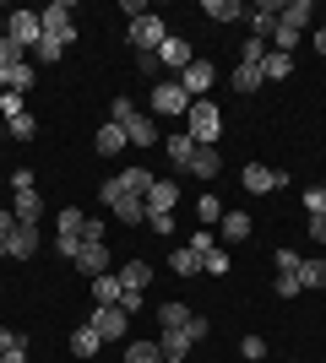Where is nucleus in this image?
I'll list each match as a JSON object with an SVG mask.
<instances>
[{
    "mask_svg": "<svg viewBox=\"0 0 326 363\" xmlns=\"http://www.w3.org/2000/svg\"><path fill=\"white\" fill-rule=\"evenodd\" d=\"M109 120L114 125H125V136H131V147H158V120L153 114H141L136 104H131V98H114V104H109Z\"/></svg>",
    "mask_w": 326,
    "mask_h": 363,
    "instance_id": "1",
    "label": "nucleus"
},
{
    "mask_svg": "<svg viewBox=\"0 0 326 363\" xmlns=\"http://www.w3.org/2000/svg\"><path fill=\"white\" fill-rule=\"evenodd\" d=\"M185 136L196 141V147H217V136H223V108L207 104V98H196L185 114Z\"/></svg>",
    "mask_w": 326,
    "mask_h": 363,
    "instance_id": "2",
    "label": "nucleus"
},
{
    "mask_svg": "<svg viewBox=\"0 0 326 363\" xmlns=\"http://www.w3.org/2000/svg\"><path fill=\"white\" fill-rule=\"evenodd\" d=\"M147 108H153V120H163V114H190V92L180 87V82H163V76H158Z\"/></svg>",
    "mask_w": 326,
    "mask_h": 363,
    "instance_id": "3",
    "label": "nucleus"
},
{
    "mask_svg": "<svg viewBox=\"0 0 326 363\" xmlns=\"http://www.w3.org/2000/svg\"><path fill=\"white\" fill-rule=\"evenodd\" d=\"M38 22H44V38H55V44H71V38H77V11H71L65 0L44 6V11H38Z\"/></svg>",
    "mask_w": 326,
    "mask_h": 363,
    "instance_id": "4",
    "label": "nucleus"
},
{
    "mask_svg": "<svg viewBox=\"0 0 326 363\" xmlns=\"http://www.w3.org/2000/svg\"><path fill=\"white\" fill-rule=\"evenodd\" d=\"M98 196H104V206L120 217V223H147V201H141V196H120V184H114V179L98 184Z\"/></svg>",
    "mask_w": 326,
    "mask_h": 363,
    "instance_id": "5",
    "label": "nucleus"
},
{
    "mask_svg": "<svg viewBox=\"0 0 326 363\" xmlns=\"http://www.w3.org/2000/svg\"><path fill=\"white\" fill-rule=\"evenodd\" d=\"M163 38H169V28H163V16H136V22H131V49H136V55H158V49H163Z\"/></svg>",
    "mask_w": 326,
    "mask_h": 363,
    "instance_id": "6",
    "label": "nucleus"
},
{
    "mask_svg": "<svg viewBox=\"0 0 326 363\" xmlns=\"http://www.w3.org/2000/svg\"><path fill=\"white\" fill-rule=\"evenodd\" d=\"M245 190L250 196H272V190H288V174L283 168H266V163H245Z\"/></svg>",
    "mask_w": 326,
    "mask_h": 363,
    "instance_id": "7",
    "label": "nucleus"
},
{
    "mask_svg": "<svg viewBox=\"0 0 326 363\" xmlns=\"http://www.w3.org/2000/svg\"><path fill=\"white\" fill-rule=\"evenodd\" d=\"M87 325H93V331L104 336V342H120V336H125V325H131V315H125L120 303H98L93 315H87Z\"/></svg>",
    "mask_w": 326,
    "mask_h": 363,
    "instance_id": "8",
    "label": "nucleus"
},
{
    "mask_svg": "<svg viewBox=\"0 0 326 363\" xmlns=\"http://www.w3.org/2000/svg\"><path fill=\"white\" fill-rule=\"evenodd\" d=\"M212 82H217V65H212V60H190L185 76H180V87L190 92V104H196V98H207V92H212Z\"/></svg>",
    "mask_w": 326,
    "mask_h": 363,
    "instance_id": "9",
    "label": "nucleus"
},
{
    "mask_svg": "<svg viewBox=\"0 0 326 363\" xmlns=\"http://www.w3.org/2000/svg\"><path fill=\"white\" fill-rule=\"evenodd\" d=\"M6 38H16L22 49H33L38 38H44V22H38L33 11H11V16H6Z\"/></svg>",
    "mask_w": 326,
    "mask_h": 363,
    "instance_id": "10",
    "label": "nucleus"
},
{
    "mask_svg": "<svg viewBox=\"0 0 326 363\" xmlns=\"http://www.w3.org/2000/svg\"><path fill=\"white\" fill-rule=\"evenodd\" d=\"M114 184H120V196H141V201H147V190H153V168L131 163V168H120V174H114Z\"/></svg>",
    "mask_w": 326,
    "mask_h": 363,
    "instance_id": "11",
    "label": "nucleus"
},
{
    "mask_svg": "<svg viewBox=\"0 0 326 363\" xmlns=\"http://www.w3.org/2000/svg\"><path fill=\"white\" fill-rule=\"evenodd\" d=\"M190 60H196V55H190V44L169 33V38H163V49H158V65H163V71H180V76H185V65H190Z\"/></svg>",
    "mask_w": 326,
    "mask_h": 363,
    "instance_id": "12",
    "label": "nucleus"
},
{
    "mask_svg": "<svg viewBox=\"0 0 326 363\" xmlns=\"http://www.w3.org/2000/svg\"><path fill=\"white\" fill-rule=\"evenodd\" d=\"M6 255H11V260H33V255H38V228L16 223L11 239H6Z\"/></svg>",
    "mask_w": 326,
    "mask_h": 363,
    "instance_id": "13",
    "label": "nucleus"
},
{
    "mask_svg": "<svg viewBox=\"0 0 326 363\" xmlns=\"http://www.w3.org/2000/svg\"><path fill=\"white\" fill-rule=\"evenodd\" d=\"M120 147H131V136H125V125H98V136H93V152L98 157H120Z\"/></svg>",
    "mask_w": 326,
    "mask_h": 363,
    "instance_id": "14",
    "label": "nucleus"
},
{
    "mask_svg": "<svg viewBox=\"0 0 326 363\" xmlns=\"http://www.w3.org/2000/svg\"><path fill=\"white\" fill-rule=\"evenodd\" d=\"M77 272H82V277H104V272H109V250H104V244H87V239H82Z\"/></svg>",
    "mask_w": 326,
    "mask_h": 363,
    "instance_id": "15",
    "label": "nucleus"
},
{
    "mask_svg": "<svg viewBox=\"0 0 326 363\" xmlns=\"http://www.w3.org/2000/svg\"><path fill=\"white\" fill-rule=\"evenodd\" d=\"M174 201H180V184L174 179H153V190H147V217L153 212H174Z\"/></svg>",
    "mask_w": 326,
    "mask_h": 363,
    "instance_id": "16",
    "label": "nucleus"
},
{
    "mask_svg": "<svg viewBox=\"0 0 326 363\" xmlns=\"http://www.w3.org/2000/svg\"><path fill=\"white\" fill-rule=\"evenodd\" d=\"M147 282H153V266H147V260H125L120 266V288L125 293H147Z\"/></svg>",
    "mask_w": 326,
    "mask_h": 363,
    "instance_id": "17",
    "label": "nucleus"
},
{
    "mask_svg": "<svg viewBox=\"0 0 326 363\" xmlns=\"http://www.w3.org/2000/svg\"><path fill=\"white\" fill-rule=\"evenodd\" d=\"M217 239L250 244V217H245V212H223V223H217Z\"/></svg>",
    "mask_w": 326,
    "mask_h": 363,
    "instance_id": "18",
    "label": "nucleus"
},
{
    "mask_svg": "<svg viewBox=\"0 0 326 363\" xmlns=\"http://www.w3.org/2000/svg\"><path fill=\"white\" fill-rule=\"evenodd\" d=\"M16 223H28V228H38V217H44V196H38V190H22V196H16Z\"/></svg>",
    "mask_w": 326,
    "mask_h": 363,
    "instance_id": "19",
    "label": "nucleus"
},
{
    "mask_svg": "<svg viewBox=\"0 0 326 363\" xmlns=\"http://www.w3.org/2000/svg\"><path fill=\"white\" fill-rule=\"evenodd\" d=\"M190 174L217 179V174H223V152H217V147H196V157H190Z\"/></svg>",
    "mask_w": 326,
    "mask_h": 363,
    "instance_id": "20",
    "label": "nucleus"
},
{
    "mask_svg": "<svg viewBox=\"0 0 326 363\" xmlns=\"http://www.w3.org/2000/svg\"><path fill=\"white\" fill-rule=\"evenodd\" d=\"M288 71H294V55H283V49H266V60H261V82H283Z\"/></svg>",
    "mask_w": 326,
    "mask_h": 363,
    "instance_id": "21",
    "label": "nucleus"
},
{
    "mask_svg": "<svg viewBox=\"0 0 326 363\" xmlns=\"http://www.w3.org/2000/svg\"><path fill=\"white\" fill-rule=\"evenodd\" d=\"M158 352H163V363H180L190 352V336L185 331H163V336H158Z\"/></svg>",
    "mask_w": 326,
    "mask_h": 363,
    "instance_id": "22",
    "label": "nucleus"
},
{
    "mask_svg": "<svg viewBox=\"0 0 326 363\" xmlns=\"http://www.w3.org/2000/svg\"><path fill=\"white\" fill-rule=\"evenodd\" d=\"M163 152H169L174 168H190V157H196V141L190 136H163Z\"/></svg>",
    "mask_w": 326,
    "mask_h": 363,
    "instance_id": "23",
    "label": "nucleus"
},
{
    "mask_svg": "<svg viewBox=\"0 0 326 363\" xmlns=\"http://www.w3.org/2000/svg\"><path fill=\"white\" fill-rule=\"evenodd\" d=\"M98 347H104V336H98L93 325H77V331H71V352H77V358H93Z\"/></svg>",
    "mask_w": 326,
    "mask_h": 363,
    "instance_id": "24",
    "label": "nucleus"
},
{
    "mask_svg": "<svg viewBox=\"0 0 326 363\" xmlns=\"http://www.w3.org/2000/svg\"><path fill=\"white\" fill-rule=\"evenodd\" d=\"M120 272H104V277H93V298L98 303H120Z\"/></svg>",
    "mask_w": 326,
    "mask_h": 363,
    "instance_id": "25",
    "label": "nucleus"
},
{
    "mask_svg": "<svg viewBox=\"0 0 326 363\" xmlns=\"http://www.w3.org/2000/svg\"><path fill=\"white\" fill-rule=\"evenodd\" d=\"M229 82H234V92H256V87H261V65L239 60V65H234V76H229Z\"/></svg>",
    "mask_w": 326,
    "mask_h": 363,
    "instance_id": "26",
    "label": "nucleus"
},
{
    "mask_svg": "<svg viewBox=\"0 0 326 363\" xmlns=\"http://www.w3.org/2000/svg\"><path fill=\"white\" fill-rule=\"evenodd\" d=\"M315 16V0H288V6H283V22H288V28H299L305 33V22H310Z\"/></svg>",
    "mask_w": 326,
    "mask_h": 363,
    "instance_id": "27",
    "label": "nucleus"
},
{
    "mask_svg": "<svg viewBox=\"0 0 326 363\" xmlns=\"http://www.w3.org/2000/svg\"><path fill=\"white\" fill-rule=\"evenodd\" d=\"M169 266H174L180 277H202V255H196L190 244H185V250H174V255H169Z\"/></svg>",
    "mask_w": 326,
    "mask_h": 363,
    "instance_id": "28",
    "label": "nucleus"
},
{
    "mask_svg": "<svg viewBox=\"0 0 326 363\" xmlns=\"http://www.w3.org/2000/svg\"><path fill=\"white\" fill-rule=\"evenodd\" d=\"M11 65H28V49L16 44V38H6V33H0V71H11Z\"/></svg>",
    "mask_w": 326,
    "mask_h": 363,
    "instance_id": "29",
    "label": "nucleus"
},
{
    "mask_svg": "<svg viewBox=\"0 0 326 363\" xmlns=\"http://www.w3.org/2000/svg\"><path fill=\"white\" fill-rule=\"evenodd\" d=\"M196 217H202V228H217V223H223V201H217L212 190H207V196L196 201Z\"/></svg>",
    "mask_w": 326,
    "mask_h": 363,
    "instance_id": "30",
    "label": "nucleus"
},
{
    "mask_svg": "<svg viewBox=\"0 0 326 363\" xmlns=\"http://www.w3.org/2000/svg\"><path fill=\"white\" fill-rule=\"evenodd\" d=\"M158 320H163V331H180V325H185V320H190V309H185V303H158Z\"/></svg>",
    "mask_w": 326,
    "mask_h": 363,
    "instance_id": "31",
    "label": "nucleus"
},
{
    "mask_svg": "<svg viewBox=\"0 0 326 363\" xmlns=\"http://www.w3.org/2000/svg\"><path fill=\"white\" fill-rule=\"evenodd\" d=\"M299 288H326V260H299Z\"/></svg>",
    "mask_w": 326,
    "mask_h": 363,
    "instance_id": "32",
    "label": "nucleus"
},
{
    "mask_svg": "<svg viewBox=\"0 0 326 363\" xmlns=\"http://www.w3.org/2000/svg\"><path fill=\"white\" fill-rule=\"evenodd\" d=\"M125 363H163V352H158V342H131Z\"/></svg>",
    "mask_w": 326,
    "mask_h": 363,
    "instance_id": "33",
    "label": "nucleus"
},
{
    "mask_svg": "<svg viewBox=\"0 0 326 363\" xmlns=\"http://www.w3.org/2000/svg\"><path fill=\"white\" fill-rule=\"evenodd\" d=\"M207 16L212 22H234V16H245V6L239 0H207Z\"/></svg>",
    "mask_w": 326,
    "mask_h": 363,
    "instance_id": "34",
    "label": "nucleus"
},
{
    "mask_svg": "<svg viewBox=\"0 0 326 363\" xmlns=\"http://www.w3.org/2000/svg\"><path fill=\"white\" fill-rule=\"evenodd\" d=\"M16 114H28V98H22V92H0V120L11 125Z\"/></svg>",
    "mask_w": 326,
    "mask_h": 363,
    "instance_id": "35",
    "label": "nucleus"
},
{
    "mask_svg": "<svg viewBox=\"0 0 326 363\" xmlns=\"http://www.w3.org/2000/svg\"><path fill=\"white\" fill-rule=\"evenodd\" d=\"M33 130H38V120H33V114H16V120L6 125V136H11V141H33Z\"/></svg>",
    "mask_w": 326,
    "mask_h": 363,
    "instance_id": "36",
    "label": "nucleus"
},
{
    "mask_svg": "<svg viewBox=\"0 0 326 363\" xmlns=\"http://www.w3.org/2000/svg\"><path fill=\"white\" fill-rule=\"evenodd\" d=\"M33 87V65H11L6 71V92H28Z\"/></svg>",
    "mask_w": 326,
    "mask_h": 363,
    "instance_id": "37",
    "label": "nucleus"
},
{
    "mask_svg": "<svg viewBox=\"0 0 326 363\" xmlns=\"http://www.w3.org/2000/svg\"><path fill=\"white\" fill-rule=\"evenodd\" d=\"M33 55H38V65H55L65 55V44H55V38H38V44H33Z\"/></svg>",
    "mask_w": 326,
    "mask_h": 363,
    "instance_id": "38",
    "label": "nucleus"
},
{
    "mask_svg": "<svg viewBox=\"0 0 326 363\" xmlns=\"http://www.w3.org/2000/svg\"><path fill=\"white\" fill-rule=\"evenodd\" d=\"M202 272L223 277V272H229V250H207V255H202Z\"/></svg>",
    "mask_w": 326,
    "mask_h": 363,
    "instance_id": "39",
    "label": "nucleus"
},
{
    "mask_svg": "<svg viewBox=\"0 0 326 363\" xmlns=\"http://www.w3.org/2000/svg\"><path fill=\"white\" fill-rule=\"evenodd\" d=\"M82 228H87V217H82L77 206H65L60 212V233H82Z\"/></svg>",
    "mask_w": 326,
    "mask_h": 363,
    "instance_id": "40",
    "label": "nucleus"
},
{
    "mask_svg": "<svg viewBox=\"0 0 326 363\" xmlns=\"http://www.w3.org/2000/svg\"><path fill=\"white\" fill-rule=\"evenodd\" d=\"M190 250H196V255H207V250H217V233H212V228H202V233H190Z\"/></svg>",
    "mask_w": 326,
    "mask_h": 363,
    "instance_id": "41",
    "label": "nucleus"
},
{
    "mask_svg": "<svg viewBox=\"0 0 326 363\" xmlns=\"http://www.w3.org/2000/svg\"><path fill=\"white\" fill-rule=\"evenodd\" d=\"M55 250H60L65 260H77V250H82V233H60V239H55Z\"/></svg>",
    "mask_w": 326,
    "mask_h": 363,
    "instance_id": "42",
    "label": "nucleus"
},
{
    "mask_svg": "<svg viewBox=\"0 0 326 363\" xmlns=\"http://www.w3.org/2000/svg\"><path fill=\"white\" fill-rule=\"evenodd\" d=\"M272 293H278V298H294V293H299V277H294V272H283L278 282H272Z\"/></svg>",
    "mask_w": 326,
    "mask_h": 363,
    "instance_id": "43",
    "label": "nucleus"
},
{
    "mask_svg": "<svg viewBox=\"0 0 326 363\" xmlns=\"http://www.w3.org/2000/svg\"><path fill=\"white\" fill-rule=\"evenodd\" d=\"M239 352H245L250 363H261V358H266V342H261V336H245V342H239Z\"/></svg>",
    "mask_w": 326,
    "mask_h": 363,
    "instance_id": "44",
    "label": "nucleus"
},
{
    "mask_svg": "<svg viewBox=\"0 0 326 363\" xmlns=\"http://www.w3.org/2000/svg\"><path fill=\"white\" fill-rule=\"evenodd\" d=\"M239 60L261 65V60H266V38H250V44H245V55H239Z\"/></svg>",
    "mask_w": 326,
    "mask_h": 363,
    "instance_id": "45",
    "label": "nucleus"
},
{
    "mask_svg": "<svg viewBox=\"0 0 326 363\" xmlns=\"http://www.w3.org/2000/svg\"><path fill=\"white\" fill-rule=\"evenodd\" d=\"M22 190H33V168H11V196H22Z\"/></svg>",
    "mask_w": 326,
    "mask_h": 363,
    "instance_id": "46",
    "label": "nucleus"
},
{
    "mask_svg": "<svg viewBox=\"0 0 326 363\" xmlns=\"http://www.w3.org/2000/svg\"><path fill=\"white\" fill-rule=\"evenodd\" d=\"M305 212H326V190H321V184H315V190H305Z\"/></svg>",
    "mask_w": 326,
    "mask_h": 363,
    "instance_id": "47",
    "label": "nucleus"
},
{
    "mask_svg": "<svg viewBox=\"0 0 326 363\" xmlns=\"http://www.w3.org/2000/svg\"><path fill=\"white\" fill-rule=\"evenodd\" d=\"M147 228H153V233H163V239H169V233H174V217H169V212H153V217H147Z\"/></svg>",
    "mask_w": 326,
    "mask_h": 363,
    "instance_id": "48",
    "label": "nucleus"
},
{
    "mask_svg": "<svg viewBox=\"0 0 326 363\" xmlns=\"http://www.w3.org/2000/svg\"><path fill=\"white\" fill-rule=\"evenodd\" d=\"M180 331H185V336H190V347H196V342H207V320H185Z\"/></svg>",
    "mask_w": 326,
    "mask_h": 363,
    "instance_id": "49",
    "label": "nucleus"
},
{
    "mask_svg": "<svg viewBox=\"0 0 326 363\" xmlns=\"http://www.w3.org/2000/svg\"><path fill=\"white\" fill-rule=\"evenodd\" d=\"M141 303H147L141 293H120V309H125V315H141Z\"/></svg>",
    "mask_w": 326,
    "mask_h": 363,
    "instance_id": "50",
    "label": "nucleus"
},
{
    "mask_svg": "<svg viewBox=\"0 0 326 363\" xmlns=\"http://www.w3.org/2000/svg\"><path fill=\"white\" fill-rule=\"evenodd\" d=\"M278 272H294L299 277V255H294V250H278Z\"/></svg>",
    "mask_w": 326,
    "mask_h": 363,
    "instance_id": "51",
    "label": "nucleus"
},
{
    "mask_svg": "<svg viewBox=\"0 0 326 363\" xmlns=\"http://www.w3.org/2000/svg\"><path fill=\"white\" fill-rule=\"evenodd\" d=\"M104 233H109L104 223H87V228H82V239H87V244H104Z\"/></svg>",
    "mask_w": 326,
    "mask_h": 363,
    "instance_id": "52",
    "label": "nucleus"
},
{
    "mask_svg": "<svg viewBox=\"0 0 326 363\" xmlns=\"http://www.w3.org/2000/svg\"><path fill=\"white\" fill-rule=\"evenodd\" d=\"M0 363H28V347H22V342H16V347H6V352H0Z\"/></svg>",
    "mask_w": 326,
    "mask_h": 363,
    "instance_id": "53",
    "label": "nucleus"
},
{
    "mask_svg": "<svg viewBox=\"0 0 326 363\" xmlns=\"http://www.w3.org/2000/svg\"><path fill=\"white\" fill-rule=\"evenodd\" d=\"M136 65H141V76H158L163 65H158V55H136Z\"/></svg>",
    "mask_w": 326,
    "mask_h": 363,
    "instance_id": "54",
    "label": "nucleus"
},
{
    "mask_svg": "<svg viewBox=\"0 0 326 363\" xmlns=\"http://www.w3.org/2000/svg\"><path fill=\"white\" fill-rule=\"evenodd\" d=\"M310 239H321V244H326V212H315V217H310Z\"/></svg>",
    "mask_w": 326,
    "mask_h": 363,
    "instance_id": "55",
    "label": "nucleus"
},
{
    "mask_svg": "<svg viewBox=\"0 0 326 363\" xmlns=\"http://www.w3.org/2000/svg\"><path fill=\"white\" fill-rule=\"evenodd\" d=\"M11 228H16V212H0V239H11Z\"/></svg>",
    "mask_w": 326,
    "mask_h": 363,
    "instance_id": "56",
    "label": "nucleus"
},
{
    "mask_svg": "<svg viewBox=\"0 0 326 363\" xmlns=\"http://www.w3.org/2000/svg\"><path fill=\"white\" fill-rule=\"evenodd\" d=\"M16 342H22V336H16V331H6V325H0V352H6V347H16Z\"/></svg>",
    "mask_w": 326,
    "mask_h": 363,
    "instance_id": "57",
    "label": "nucleus"
},
{
    "mask_svg": "<svg viewBox=\"0 0 326 363\" xmlns=\"http://www.w3.org/2000/svg\"><path fill=\"white\" fill-rule=\"evenodd\" d=\"M315 49H321V55H326V28H321V33H315Z\"/></svg>",
    "mask_w": 326,
    "mask_h": 363,
    "instance_id": "58",
    "label": "nucleus"
},
{
    "mask_svg": "<svg viewBox=\"0 0 326 363\" xmlns=\"http://www.w3.org/2000/svg\"><path fill=\"white\" fill-rule=\"evenodd\" d=\"M0 136H6V120H0Z\"/></svg>",
    "mask_w": 326,
    "mask_h": 363,
    "instance_id": "59",
    "label": "nucleus"
},
{
    "mask_svg": "<svg viewBox=\"0 0 326 363\" xmlns=\"http://www.w3.org/2000/svg\"><path fill=\"white\" fill-rule=\"evenodd\" d=\"M321 190H326V179H321Z\"/></svg>",
    "mask_w": 326,
    "mask_h": 363,
    "instance_id": "60",
    "label": "nucleus"
}]
</instances>
